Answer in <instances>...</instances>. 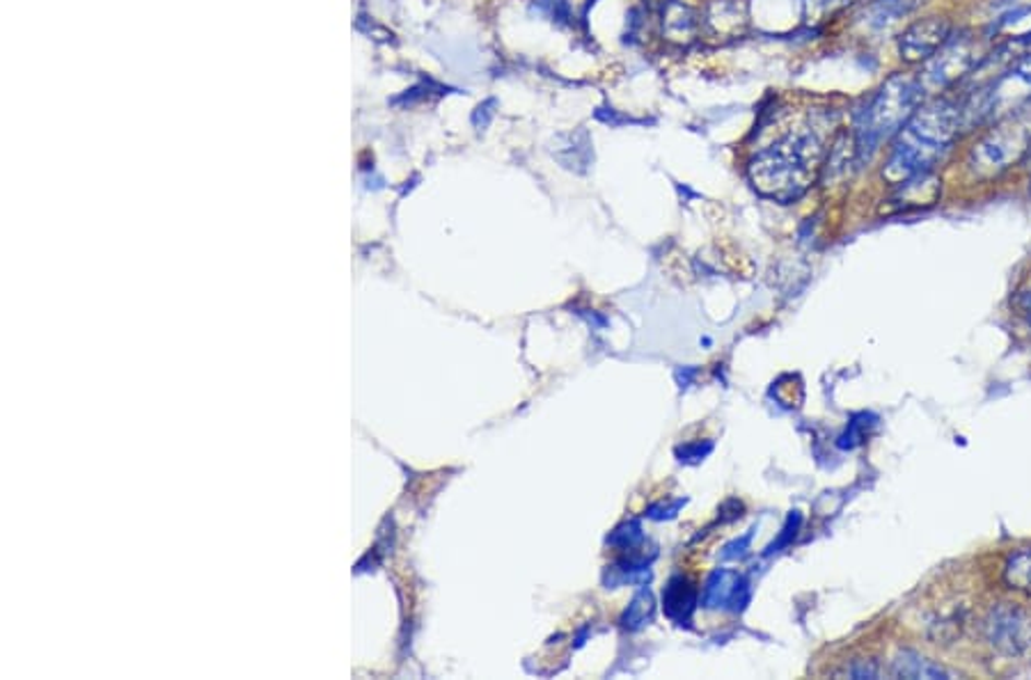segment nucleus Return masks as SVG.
I'll use <instances>...</instances> for the list:
<instances>
[{
  "label": "nucleus",
  "instance_id": "nucleus-1",
  "mask_svg": "<svg viewBox=\"0 0 1031 680\" xmlns=\"http://www.w3.org/2000/svg\"><path fill=\"white\" fill-rule=\"evenodd\" d=\"M960 133L962 108L958 95L926 99L889 143L883 179L897 189L914 177L935 172L951 154Z\"/></svg>",
  "mask_w": 1031,
  "mask_h": 680
},
{
  "label": "nucleus",
  "instance_id": "nucleus-2",
  "mask_svg": "<svg viewBox=\"0 0 1031 680\" xmlns=\"http://www.w3.org/2000/svg\"><path fill=\"white\" fill-rule=\"evenodd\" d=\"M825 156L816 126L807 124L756 151L747 163V177L764 197L791 204L816 184Z\"/></svg>",
  "mask_w": 1031,
  "mask_h": 680
},
{
  "label": "nucleus",
  "instance_id": "nucleus-3",
  "mask_svg": "<svg viewBox=\"0 0 1031 680\" xmlns=\"http://www.w3.org/2000/svg\"><path fill=\"white\" fill-rule=\"evenodd\" d=\"M926 99V89L916 74H891L876 93H871L853 112V145L858 166L874 161Z\"/></svg>",
  "mask_w": 1031,
  "mask_h": 680
},
{
  "label": "nucleus",
  "instance_id": "nucleus-4",
  "mask_svg": "<svg viewBox=\"0 0 1031 680\" xmlns=\"http://www.w3.org/2000/svg\"><path fill=\"white\" fill-rule=\"evenodd\" d=\"M976 83L958 95L962 108V131L993 124L1011 112L1031 106V53L1016 58L991 76L976 70L970 74Z\"/></svg>",
  "mask_w": 1031,
  "mask_h": 680
},
{
  "label": "nucleus",
  "instance_id": "nucleus-5",
  "mask_svg": "<svg viewBox=\"0 0 1031 680\" xmlns=\"http://www.w3.org/2000/svg\"><path fill=\"white\" fill-rule=\"evenodd\" d=\"M1031 149V106L988 124L968 151V170L979 181H991L1024 163Z\"/></svg>",
  "mask_w": 1031,
  "mask_h": 680
},
{
  "label": "nucleus",
  "instance_id": "nucleus-6",
  "mask_svg": "<svg viewBox=\"0 0 1031 680\" xmlns=\"http://www.w3.org/2000/svg\"><path fill=\"white\" fill-rule=\"evenodd\" d=\"M981 60L979 41L972 35H951L945 47L922 64V72L916 76H920L928 97H939L947 95V89L966 83Z\"/></svg>",
  "mask_w": 1031,
  "mask_h": 680
},
{
  "label": "nucleus",
  "instance_id": "nucleus-7",
  "mask_svg": "<svg viewBox=\"0 0 1031 680\" xmlns=\"http://www.w3.org/2000/svg\"><path fill=\"white\" fill-rule=\"evenodd\" d=\"M951 35H954L951 19L943 14L922 16L912 21V24L901 33L897 49L906 64H924L945 47Z\"/></svg>",
  "mask_w": 1031,
  "mask_h": 680
},
{
  "label": "nucleus",
  "instance_id": "nucleus-8",
  "mask_svg": "<svg viewBox=\"0 0 1031 680\" xmlns=\"http://www.w3.org/2000/svg\"><path fill=\"white\" fill-rule=\"evenodd\" d=\"M988 640L1006 655L1031 651V619L1022 609L997 607L988 619Z\"/></svg>",
  "mask_w": 1031,
  "mask_h": 680
},
{
  "label": "nucleus",
  "instance_id": "nucleus-9",
  "mask_svg": "<svg viewBox=\"0 0 1031 680\" xmlns=\"http://www.w3.org/2000/svg\"><path fill=\"white\" fill-rule=\"evenodd\" d=\"M752 588L750 580L736 571L718 569L708 575L702 594V605L706 609H729L743 611L750 603Z\"/></svg>",
  "mask_w": 1031,
  "mask_h": 680
},
{
  "label": "nucleus",
  "instance_id": "nucleus-10",
  "mask_svg": "<svg viewBox=\"0 0 1031 680\" xmlns=\"http://www.w3.org/2000/svg\"><path fill=\"white\" fill-rule=\"evenodd\" d=\"M747 5L743 0H710L702 14V28L718 39L739 37L747 28Z\"/></svg>",
  "mask_w": 1031,
  "mask_h": 680
},
{
  "label": "nucleus",
  "instance_id": "nucleus-11",
  "mask_svg": "<svg viewBox=\"0 0 1031 680\" xmlns=\"http://www.w3.org/2000/svg\"><path fill=\"white\" fill-rule=\"evenodd\" d=\"M660 16L662 37L672 44H679V47L693 44L702 33V14L693 5L681 3V0H670V3L660 10Z\"/></svg>",
  "mask_w": 1031,
  "mask_h": 680
},
{
  "label": "nucleus",
  "instance_id": "nucleus-12",
  "mask_svg": "<svg viewBox=\"0 0 1031 680\" xmlns=\"http://www.w3.org/2000/svg\"><path fill=\"white\" fill-rule=\"evenodd\" d=\"M697 603H699L697 588L687 578L674 575L668 582V586H664V592H662L664 617L672 619L676 626H685L687 621H691V617L697 609Z\"/></svg>",
  "mask_w": 1031,
  "mask_h": 680
},
{
  "label": "nucleus",
  "instance_id": "nucleus-13",
  "mask_svg": "<svg viewBox=\"0 0 1031 680\" xmlns=\"http://www.w3.org/2000/svg\"><path fill=\"white\" fill-rule=\"evenodd\" d=\"M891 671L899 678H949V673L943 667L931 663L928 657L914 651H901L897 657H894Z\"/></svg>",
  "mask_w": 1031,
  "mask_h": 680
},
{
  "label": "nucleus",
  "instance_id": "nucleus-14",
  "mask_svg": "<svg viewBox=\"0 0 1031 680\" xmlns=\"http://www.w3.org/2000/svg\"><path fill=\"white\" fill-rule=\"evenodd\" d=\"M995 33L1011 44H1031V8H1020L1002 16Z\"/></svg>",
  "mask_w": 1031,
  "mask_h": 680
},
{
  "label": "nucleus",
  "instance_id": "nucleus-15",
  "mask_svg": "<svg viewBox=\"0 0 1031 680\" xmlns=\"http://www.w3.org/2000/svg\"><path fill=\"white\" fill-rule=\"evenodd\" d=\"M654 611H656V603H654V596L647 586H642L639 588V594H635V598L631 600V605L626 607L624 611V617H622V626L626 630H639V628H645L651 619H654Z\"/></svg>",
  "mask_w": 1031,
  "mask_h": 680
},
{
  "label": "nucleus",
  "instance_id": "nucleus-16",
  "mask_svg": "<svg viewBox=\"0 0 1031 680\" xmlns=\"http://www.w3.org/2000/svg\"><path fill=\"white\" fill-rule=\"evenodd\" d=\"M1004 580L1011 588H1018V592L1031 596V548L1016 552L1006 561Z\"/></svg>",
  "mask_w": 1031,
  "mask_h": 680
},
{
  "label": "nucleus",
  "instance_id": "nucleus-17",
  "mask_svg": "<svg viewBox=\"0 0 1031 680\" xmlns=\"http://www.w3.org/2000/svg\"><path fill=\"white\" fill-rule=\"evenodd\" d=\"M642 541H645V534H642V527L635 523H626L622 527H616L610 536H608V543H612V546H619V548H624V550H633L637 546H642Z\"/></svg>",
  "mask_w": 1031,
  "mask_h": 680
},
{
  "label": "nucleus",
  "instance_id": "nucleus-18",
  "mask_svg": "<svg viewBox=\"0 0 1031 680\" xmlns=\"http://www.w3.org/2000/svg\"><path fill=\"white\" fill-rule=\"evenodd\" d=\"M800 523H802V515H800L798 511H795V513H791V515H789V520H787L784 530H782V534L777 536V541H772V546H768L766 555H772V552H779V550H782V548H787L789 543L795 538V534H798V530H800Z\"/></svg>",
  "mask_w": 1031,
  "mask_h": 680
},
{
  "label": "nucleus",
  "instance_id": "nucleus-19",
  "mask_svg": "<svg viewBox=\"0 0 1031 680\" xmlns=\"http://www.w3.org/2000/svg\"><path fill=\"white\" fill-rule=\"evenodd\" d=\"M714 451V442H691V445H683L676 449V457L681 463H699L704 461L708 453Z\"/></svg>",
  "mask_w": 1031,
  "mask_h": 680
},
{
  "label": "nucleus",
  "instance_id": "nucleus-20",
  "mask_svg": "<svg viewBox=\"0 0 1031 680\" xmlns=\"http://www.w3.org/2000/svg\"><path fill=\"white\" fill-rule=\"evenodd\" d=\"M752 536H754V530H750V532H747L743 538H739V541L729 543V546H727V548H724V552H722V559H743V557L747 555V548H750V541H752Z\"/></svg>",
  "mask_w": 1031,
  "mask_h": 680
},
{
  "label": "nucleus",
  "instance_id": "nucleus-21",
  "mask_svg": "<svg viewBox=\"0 0 1031 680\" xmlns=\"http://www.w3.org/2000/svg\"><path fill=\"white\" fill-rule=\"evenodd\" d=\"M1016 309L1020 316H1024L1027 324H1031V287L1018 291L1016 296Z\"/></svg>",
  "mask_w": 1031,
  "mask_h": 680
},
{
  "label": "nucleus",
  "instance_id": "nucleus-22",
  "mask_svg": "<svg viewBox=\"0 0 1031 680\" xmlns=\"http://www.w3.org/2000/svg\"><path fill=\"white\" fill-rule=\"evenodd\" d=\"M853 3H858V0H823V5H841V8L853 5Z\"/></svg>",
  "mask_w": 1031,
  "mask_h": 680
}]
</instances>
